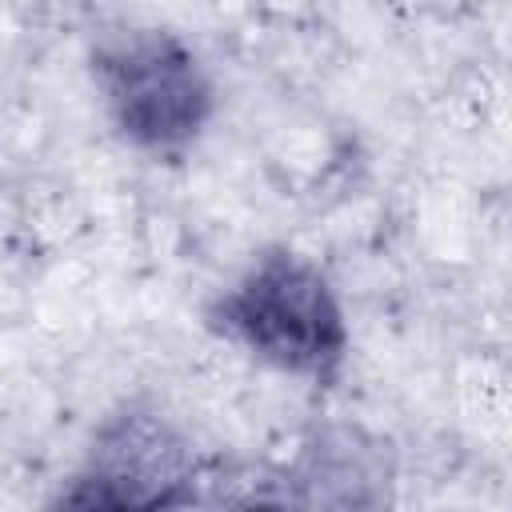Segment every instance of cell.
Here are the masks:
<instances>
[{"label":"cell","instance_id":"cell-1","mask_svg":"<svg viewBox=\"0 0 512 512\" xmlns=\"http://www.w3.org/2000/svg\"><path fill=\"white\" fill-rule=\"evenodd\" d=\"M208 328L256 364L308 384H332L352 348L336 284L288 244L260 248L212 296Z\"/></svg>","mask_w":512,"mask_h":512},{"label":"cell","instance_id":"cell-2","mask_svg":"<svg viewBox=\"0 0 512 512\" xmlns=\"http://www.w3.org/2000/svg\"><path fill=\"white\" fill-rule=\"evenodd\" d=\"M92 80L116 136L156 160L184 156L216 116V80L172 28L136 24L100 40Z\"/></svg>","mask_w":512,"mask_h":512},{"label":"cell","instance_id":"cell-3","mask_svg":"<svg viewBox=\"0 0 512 512\" xmlns=\"http://www.w3.org/2000/svg\"><path fill=\"white\" fill-rule=\"evenodd\" d=\"M196 452L172 420L156 408L128 404L108 416L76 468L60 488V504L80 508H168L196 500Z\"/></svg>","mask_w":512,"mask_h":512}]
</instances>
